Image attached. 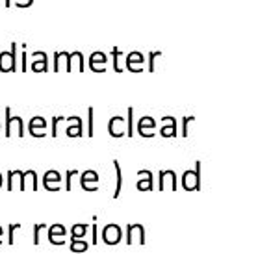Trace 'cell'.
Instances as JSON below:
<instances>
[{
    "label": "cell",
    "instance_id": "cell-8",
    "mask_svg": "<svg viewBox=\"0 0 271 254\" xmlns=\"http://www.w3.org/2000/svg\"><path fill=\"white\" fill-rule=\"evenodd\" d=\"M108 132H110V136L115 137V139H119V137H125L126 134V121L119 115H115V117L110 119V124H108Z\"/></svg>",
    "mask_w": 271,
    "mask_h": 254
},
{
    "label": "cell",
    "instance_id": "cell-12",
    "mask_svg": "<svg viewBox=\"0 0 271 254\" xmlns=\"http://www.w3.org/2000/svg\"><path fill=\"white\" fill-rule=\"evenodd\" d=\"M108 65V56L104 52H93L89 56V69L93 72H106Z\"/></svg>",
    "mask_w": 271,
    "mask_h": 254
},
{
    "label": "cell",
    "instance_id": "cell-32",
    "mask_svg": "<svg viewBox=\"0 0 271 254\" xmlns=\"http://www.w3.org/2000/svg\"><path fill=\"white\" fill-rule=\"evenodd\" d=\"M76 175H78V171H76V169H71V171H67V173H65V189H67V191H71V189H73L71 178H73V176H76Z\"/></svg>",
    "mask_w": 271,
    "mask_h": 254
},
{
    "label": "cell",
    "instance_id": "cell-38",
    "mask_svg": "<svg viewBox=\"0 0 271 254\" xmlns=\"http://www.w3.org/2000/svg\"><path fill=\"white\" fill-rule=\"evenodd\" d=\"M11 6V0H0V7H9Z\"/></svg>",
    "mask_w": 271,
    "mask_h": 254
},
{
    "label": "cell",
    "instance_id": "cell-17",
    "mask_svg": "<svg viewBox=\"0 0 271 254\" xmlns=\"http://www.w3.org/2000/svg\"><path fill=\"white\" fill-rule=\"evenodd\" d=\"M160 134L162 137H175L177 136V121L175 117H164L162 119V124H160Z\"/></svg>",
    "mask_w": 271,
    "mask_h": 254
},
{
    "label": "cell",
    "instance_id": "cell-28",
    "mask_svg": "<svg viewBox=\"0 0 271 254\" xmlns=\"http://www.w3.org/2000/svg\"><path fill=\"white\" fill-rule=\"evenodd\" d=\"M95 134V110L87 108V137H93Z\"/></svg>",
    "mask_w": 271,
    "mask_h": 254
},
{
    "label": "cell",
    "instance_id": "cell-2",
    "mask_svg": "<svg viewBox=\"0 0 271 254\" xmlns=\"http://www.w3.org/2000/svg\"><path fill=\"white\" fill-rule=\"evenodd\" d=\"M201 167L203 163L195 162V171H186L182 175V188L186 191H201Z\"/></svg>",
    "mask_w": 271,
    "mask_h": 254
},
{
    "label": "cell",
    "instance_id": "cell-1",
    "mask_svg": "<svg viewBox=\"0 0 271 254\" xmlns=\"http://www.w3.org/2000/svg\"><path fill=\"white\" fill-rule=\"evenodd\" d=\"M6 137H24V121L19 115H11V108H6Z\"/></svg>",
    "mask_w": 271,
    "mask_h": 254
},
{
    "label": "cell",
    "instance_id": "cell-36",
    "mask_svg": "<svg viewBox=\"0 0 271 254\" xmlns=\"http://www.w3.org/2000/svg\"><path fill=\"white\" fill-rule=\"evenodd\" d=\"M20 67H19V71L22 72H26V45H22V56H20Z\"/></svg>",
    "mask_w": 271,
    "mask_h": 254
},
{
    "label": "cell",
    "instance_id": "cell-25",
    "mask_svg": "<svg viewBox=\"0 0 271 254\" xmlns=\"http://www.w3.org/2000/svg\"><path fill=\"white\" fill-rule=\"evenodd\" d=\"M125 54H123V50H119V48H113L112 50V59H113V71L115 72H123L125 71V67L121 65V58H123Z\"/></svg>",
    "mask_w": 271,
    "mask_h": 254
},
{
    "label": "cell",
    "instance_id": "cell-21",
    "mask_svg": "<svg viewBox=\"0 0 271 254\" xmlns=\"http://www.w3.org/2000/svg\"><path fill=\"white\" fill-rule=\"evenodd\" d=\"M22 186H24V191H26V189H30V191H37V189H39V182H37L35 171L22 173Z\"/></svg>",
    "mask_w": 271,
    "mask_h": 254
},
{
    "label": "cell",
    "instance_id": "cell-41",
    "mask_svg": "<svg viewBox=\"0 0 271 254\" xmlns=\"http://www.w3.org/2000/svg\"><path fill=\"white\" fill-rule=\"evenodd\" d=\"M0 130H2V121H0Z\"/></svg>",
    "mask_w": 271,
    "mask_h": 254
},
{
    "label": "cell",
    "instance_id": "cell-39",
    "mask_svg": "<svg viewBox=\"0 0 271 254\" xmlns=\"http://www.w3.org/2000/svg\"><path fill=\"white\" fill-rule=\"evenodd\" d=\"M2 234H4V230H2V227H0V238H2ZM0 243H2V240H0Z\"/></svg>",
    "mask_w": 271,
    "mask_h": 254
},
{
    "label": "cell",
    "instance_id": "cell-22",
    "mask_svg": "<svg viewBox=\"0 0 271 254\" xmlns=\"http://www.w3.org/2000/svg\"><path fill=\"white\" fill-rule=\"evenodd\" d=\"M113 167H115V191H113V199H119L121 189H123V171H121V163L113 160Z\"/></svg>",
    "mask_w": 271,
    "mask_h": 254
},
{
    "label": "cell",
    "instance_id": "cell-13",
    "mask_svg": "<svg viewBox=\"0 0 271 254\" xmlns=\"http://www.w3.org/2000/svg\"><path fill=\"white\" fill-rule=\"evenodd\" d=\"M65 234H67V230L63 225H52V227L48 228V241L52 243V245H65Z\"/></svg>",
    "mask_w": 271,
    "mask_h": 254
},
{
    "label": "cell",
    "instance_id": "cell-18",
    "mask_svg": "<svg viewBox=\"0 0 271 254\" xmlns=\"http://www.w3.org/2000/svg\"><path fill=\"white\" fill-rule=\"evenodd\" d=\"M32 71L33 72H46L48 71V58L45 52H33L32 54Z\"/></svg>",
    "mask_w": 271,
    "mask_h": 254
},
{
    "label": "cell",
    "instance_id": "cell-10",
    "mask_svg": "<svg viewBox=\"0 0 271 254\" xmlns=\"http://www.w3.org/2000/svg\"><path fill=\"white\" fill-rule=\"evenodd\" d=\"M154 128H156V121L152 117H141L138 121V134L141 137H147V139H151L154 137Z\"/></svg>",
    "mask_w": 271,
    "mask_h": 254
},
{
    "label": "cell",
    "instance_id": "cell-14",
    "mask_svg": "<svg viewBox=\"0 0 271 254\" xmlns=\"http://www.w3.org/2000/svg\"><path fill=\"white\" fill-rule=\"evenodd\" d=\"M46 130V121L43 117H33L30 119V123H28V132H30V136L32 137H45Z\"/></svg>",
    "mask_w": 271,
    "mask_h": 254
},
{
    "label": "cell",
    "instance_id": "cell-27",
    "mask_svg": "<svg viewBox=\"0 0 271 254\" xmlns=\"http://www.w3.org/2000/svg\"><path fill=\"white\" fill-rule=\"evenodd\" d=\"M87 241L86 240H71V253H86L87 251Z\"/></svg>",
    "mask_w": 271,
    "mask_h": 254
},
{
    "label": "cell",
    "instance_id": "cell-19",
    "mask_svg": "<svg viewBox=\"0 0 271 254\" xmlns=\"http://www.w3.org/2000/svg\"><path fill=\"white\" fill-rule=\"evenodd\" d=\"M54 72H69V52L54 54Z\"/></svg>",
    "mask_w": 271,
    "mask_h": 254
},
{
    "label": "cell",
    "instance_id": "cell-15",
    "mask_svg": "<svg viewBox=\"0 0 271 254\" xmlns=\"http://www.w3.org/2000/svg\"><path fill=\"white\" fill-rule=\"evenodd\" d=\"M7 191H24V186H22V171H9L7 173V184H6Z\"/></svg>",
    "mask_w": 271,
    "mask_h": 254
},
{
    "label": "cell",
    "instance_id": "cell-37",
    "mask_svg": "<svg viewBox=\"0 0 271 254\" xmlns=\"http://www.w3.org/2000/svg\"><path fill=\"white\" fill-rule=\"evenodd\" d=\"M33 4V0H15V6L17 7H30Z\"/></svg>",
    "mask_w": 271,
    "mask_h": 254
},
{
    "label": "cell",
    "instance_id": "cell-7",
    "mask_svg": "<svg viewBox=\"0 0 271 254\" xmlns=\"http://www.w3.org/2000/svg\"><path fill=\"white\" fill-rule=\"evenodd\" d=\"M126 69L130 72H141L145 69V56L141 52H130L126 56Z\"/></svg>",
    "mask_w": 271,
    "mask_h": 254
},
{
    "label": "cell",
    "instance_id": "cell-26",
    "mask_svg": "<svg viewBox=\"0 0 271 254\" xmlns=\"http://www.w3.org/2000/svg\"><path fill=\"white\" fill-rule=\"evenodd\" d=\"M126 137H132L134 136V108L130 106L128 108V111H126Z\"/></svg>",
    "mask_w": 271,
    "mask_h": 254
},
{
    "label": "cell",
    "instance_id": "cell-34",
    "mask_svg": "<svg viewBox=\"0 0 271 254\" xmlns=\"http://www.w3.org/2000/svg\"><path fill=\"white\" fill-rule=\"evenodd\" d=\"M45 227H46V225H43V223H41V225H35V227H33V245H39V232H41V230H43Z\"/></svg>",
    "mask_w": 271,
    "mask_h": 254
},
{
    "label": "cell",
    "instance_id": "cell-6",
    "mask_svg": "<svg viewBox=\"0 0 271 254\" xmlns=\"http://www.w3.org/2000/svg\"><path fill=\"white\" fill-rule=\"evenodd\" d=\"M80 188L93 193V191H99V175L95 171H86L80 175Z\"/></svg>",
    "mask_w": 271,
    "mask_h": 254
},
{
    "label": "cell",
    "instance_id": "cell-33",
    "mask_svg": "<svg viewBox=\"0 0 271 254\" xmlns=\"http://www.w3.org/2000/svg\"><path fill=\"white\" fill-rule=\"evenodd\" d=\"M193 121V117H184L182 119V137L190 136V123Z\"/></svg>",
    "mask_w": 271,
    "mask_h": 254
},
{
    "label": "cell",
    "instance_id": "cell-20",
    "mask_svg": "<svg viewBox=\"0 0 271 254\" xmlns=\"http://www.w3.org/2000/svg\"><path fill=\"white\" fill-rule=\"evenodd\" d=\"M86 65H84V56L82 52L69 54V72H84Z\"/></svg>",
    "mask_w": 271,
    "mask_h": 254
},
{
    "label": "cell",
    "instance_id": "cell-29",
    "mask_svg": "<svg viewBox=\"0 0 271 254\" xmlns=\"http://www.w3.org/2000/svg\"><path fill=\"white\" fill-rule=\"evenodd\" d=\"M162 58V52H151L149 54V61H147V71L154 72L156 71V59Z\"/></svg>",
    "mask_w": 271,
    "mask_h": 254
},
{
    "label": "cell",
    "instance_id": "cell-24",
    "mask_svg": "<svg viewBox=\"0 0 271 254\" xmlns=\"http://www.w3.org/2000/svg\"><path fill=\"white\" fill-rule=\"evenodd\" d=\"M87 234V225L84 223H78V225H74L71 228V240H84Z\"/></svg>",
    "mask_w": 271,
    "mask_h": 254
},
{
    "label": "cell",
    "instance_id": "cell-30",
    "mask_svg": "<svg viewBox=\"0 0 271 254\" xmlns=\"http://www.w3.org/2000/svg\"><path fill=\"white\" fill-rule=\"evenodd\" d=\"M20 227H22L20 223H15V225H9V228H7V243H9V245H13V243H15L13 234H15V230H19Z\"/></svg>",
    "mask_w": 271,
    "mask_h": 254
},
{
    "label": "cell",
    "instance_id": "cell-31",
    "mask_svg": "<svg viewBox=\"0 0 271 254\" xmlns=\"http://www.w3.org/2000/svg\"><path fill=\"white\" fill-rule=\"evenodd\" d=\"M97 217H93V225H91V243L97 245L99 243V227H97Z\"/></svg>",
    "mask_w": 271,
    "mask_h": 254
},
{
    "label": "cell",
    "instance_id": "cell-3",
    "mask_svg": "<svg viewBox=\"0 0 271 254\" xmlns=\"http://www.w3.org/2000/svg\"><path fill=\"white\" fill-rule=\"evenodd\" d=\"M177 173L175 171H160L158 175V189L160 191H177L179 189V182H177Z\"/></svg>",
    "mask_w": 271,
    "mask_h": 254
},
{
    "label": "cell",
    "instance_id": "cell-9",
    "mask_svg": "<svg viewBox=\"0 0 271 254\" xmlns=\"http://www.w3.org/2000/svg\"><path fill=\"white\" fill-rule=\"evenodd\" d=\"M61 180H63V178H61V175L56 169L46 171L45 175H43V186H45V189H48V191H60Z\"/></svg>",
    "mask_w": 271,
    "mask_h": 254
},
{
    "label": "cell",
    "instance_id": "cell-16",
    "mask_svg": "<svg viewBox=\"0 0 271 254\" xmlns=\"http://www.w3.org/2000/svg\"><path fill=\"white\" fill-rule=\"evenodd\" d=\"M138 176L141 180H138V189L139 191H152L154 189V180H152V173L147 169H139Z\"/></svg>",
    "mask_w": 271,
    "mask_h": 254
},
{
    "label": "cell",
    "instance_id": "cell-4",
    "mask_svg": "<svg viewBox=\"0 0 271 254\" xmlns=\"http://www.w3.org/2000/svg\"><path fill=\"white\" fill-rule=\"evenodd\" d=\"M145 245V227L143 225H128L126 227V245Z\"/></svg>",
    "mask_w": 271,
    "mask_h": 254
},
{
    "label": "cell",
    "instance_id": "cell-5",
    "mask_svg": "<svg viewBox=\"0 0 271 254\" xmlns=\"http://www.w3.org/2000/svg\"><path fill=\"white\" fill-rule=\"evenodd\" d=\"M123 240V230L119 225H106L102 228V241L106 245H117Z\"/></svg>",
    "mask_w": 271,
    "mask_h": 254
},
{
    "label": "cell",
    "instance_id": "cell-23",
    "mask_svg": "<svg viewBox=\"0 0 271 254\" xmlns=\"http://www.w3.org/2000/svg\"><path fill=\"white\" fill-rule=\"evenodd\" d=\"M0 72H17L9 52H0Z\"/></svg>",
    "mask_w": 271,
    "mask_h": 254
},
{
    "label": "cell",
    "instance_id": "cell-11",
    "mask_svg": "<svg viewBox=\"0 0 271 254\" xmlns=\"http://www.w3.org/2000/svg\"><path fill=\"white\" fill-rule=\"evenodd\" d=\"M67 123V128H65V134L69 137H82L84 136V124H82V119L78 115H74V117H69L65 119Z\"/></svg>",
    "mask_w": 271,
    "mask_h": 254
},
{
    "label": "cell",
    "instance_id": "cell-35",
    "mask_svg": "<svg viewBox=\"0 0 271 254\" xmlns=\"http://www.w3.org/2000/svg\"><path fill=\"white\" fill-rule=\"evenodd\" d=\"M61 121H65V117H52V137H58V126H60Z\"/></svg>",
    "mask_w": 271,
    "mask_h": 254
},
{
    "label": "cell",
    "instance_id": "cell-40",
    "mask_svg": "<svg viewBox=\"0 0 271 254\" xmlns=\"http://www.w3.org/2000/svg\"><path fill=\"white\" fill-rule=\"evenodd\" d=\"M2 184H4V178H2V175H0V188H2Z\"/></svg>",
    "mask_w": 271,
    "mask_h": 254
}]
</instances>
